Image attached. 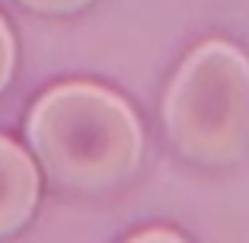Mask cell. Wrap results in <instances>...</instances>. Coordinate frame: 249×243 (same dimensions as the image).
Masks as SVG:
<instances>
[{
  "instance_id": "obj_1",
  "label": "cell",
  "mask_w": 249,
  "mask_h": 243,
  "mask_svg": "<svg viewBox=\"0 0 249 243\" xmlns=\"http://www.w3.org/2000/svg\"><path fill=\"white\" fill-rule=\"evenodd\" d=\"M32 154L67 189H106L141 163L138 112L115 90L67 80L36 99L26 125Z\"/></svg>"
},
{
  "instance_id": "obj_2",
  "label": "cell",
  "mask_w": 249,
  "mask_h": 243,
  "mask_svg": "<svg viewBox=\"0 0 249 243\" xmlns=\"http://www.w3.org/2000/svg\"><path fill=\"white\" fill-rule=\"evenodd\" d=\"M163 122L189 160H240L249 148V58L224 38L192 48L166 90Z\"/></svg>"
},
{
  "instance_id": "obj_3",
  "label": "cell",
  "mask_w": 249,
  "mask_h": 243,
  "mask_svg": "<svg viewBox=\"0 0 249 243\" xmlns=\"http://www.w3.org/2000/svg\"><path fill=\"white\" fill-rule=\"evenodd\" d=\"M38 202V167L13 138L0 134V237H10L32 218Z\"/></svg>"
},
{
  "instance_id": "obj_4",
  "label": "cell",
  "mask_w": 249,
  "mask_h": 243,
  "mask_svg": "<svg viewBox=\"0 0 249 243\" xmlns=\"http://www.w3.org/2000/svg\"><path fill=\"white\" fill-rule=\"evenodd\" d=\"M13 64H16V42H13V32H10L7 19L0 16V93H3V87L13 77Z\"/></svg>"
},
{
  "instance_id": "obj_5",
  "label": "cell",
  "mask_w": 249,
  "mask_h": 243,
  "mask_svg": "<svg viewBox=\"0 0 249 243\" xmlns=\"http://www.w3.org/2000/svg\"><path fill=\"white\" fill-rule=\"evenodd\" d=\"M19 3H22V7H29V10H36V13L58 16V13H77V10L89 7L93 0H19Z\"/></svg>"
},
{
  "instance_id": "obj_6",
  "label": "cell",
  "mask_w": 249,
  "mask_h": 243,
  "mask_svg": "<svg viewBox=\"0 0 249 243\" xmlns=\"http://www.w3.org/2000/svg\"><path fill=\"white\" fill-rule=\"evenodd\" d=\"M124 243H189V240L182 234H176V230H169V227H147V230L131 234Z\"/></svg>"
}]
</instances>
